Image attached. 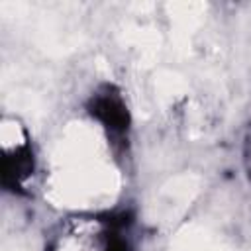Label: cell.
I'll list each match as a JSON object with an SVG mask.
<instances>
[{
	"label": "cell",
	"instance_id": "obj_1",
	"mask_svg": "<svg viewBox=\"0 0 251 251\" xmlns=\"http://www.w3.org/2000/svg\"><path fill=\"white\" fill-rule=\"evenodd\" d=\"M41 173L45 202L65 214H100L114 208L124 190L110 131L92 116L71 118L59 127Z\"/></svg>",
	"mask_w": 251,
	"mask_h": 251
},
{
	"label": "cell",
	"instance_id": "obj_2",
	"mask_svg": "<svg viewBox=\"0 0 251 251\" xmlns=\"http://www.w3.org/2000/svg\"><path fill=\"white\" fill-rule=\"evenodd\" d=\"M110 224L100 214H65L47 233L43 251H110Z\"/></svg>",
	"mask_w": 251,
	"mask_h": 251
},
{
	"label": "cell",
	"instance_id": "obj_3",
	"mask_svg": "<svg viewBox=\"0 0 251 251\" xmlns=\"http://www.w3.org/2000/svg\"><path fill=\"white\" fill-rule=\"evenodd\" d=\"M6 251H8V249H6ZM12 251H29V249H27V247H16V249H12Z\"/></svg>",
	"mask_w": 251,
	"mask_h": 251
}]
</instances>
